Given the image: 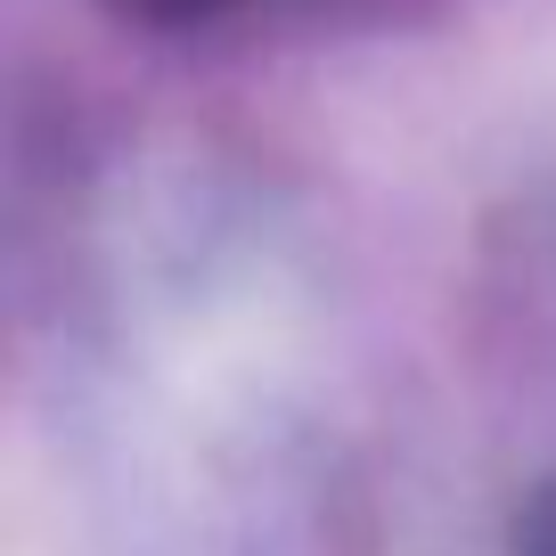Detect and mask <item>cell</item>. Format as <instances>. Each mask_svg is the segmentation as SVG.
<instances>
[{
	"mask_svg": "<svg viewBox=\"0 0 556 556\" xmlns=\"http://www.w3.org/2000/svg\"><path fill=\"white\" fill-rule=\"evenodd\" d=\"M131 17L148 25H189V17H222V9H238V0H123Z\"/></svg>",
	"mask_w": 556,
	"mask_h": 556,
	"instance_id": "obj_1",
	"label": "cell"
}]
</instances>
